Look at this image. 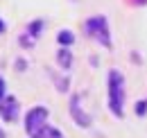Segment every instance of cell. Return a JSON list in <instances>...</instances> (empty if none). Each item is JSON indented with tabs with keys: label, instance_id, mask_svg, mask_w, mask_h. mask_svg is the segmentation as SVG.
Listing matches in <instances>:
<instances>
[{
	"label": "cell",
	"instance_id": "7a4b0ae2",
	"mask_svg": "<svg viewBox=\"0 0 147 138\" xmlns=\"http://www.w3.org/2000/svg\"><path fill=\"white\" fill-rule=\"evenodd\" d=\"M84 30L86 34L95 39L97 43H102L104 48H111V32H109V23L104 16H93L84 23Z\"/></svg>",
	"mask_w": 147,
	"mask_h": 138
},
{
	"label": "cell",
	"instance_id": "52a82bcc",
	"mask_svg": "<svg viewBox=\"0 0 147 138\" xmlns=\"http://www.w3.org/2000/svg\"><path fill=\"white\" fill-rule=\"evenodd\" d=\"M57 41H59L63 48H68V45H73L75 36H73V32H68V30H61V32L57 34Z\"/></svg>",
	"mask_w": 147,
	"mask_h": 138
},
{
	"label": "cell",
	"instance_id": "5b68a950",
	"mask_svg": "<svg viewBox=\"0 0 147 138\" xmlns=\"http://www.w3.org/2000/svg\"><path fill=\"white\" fill-rule=\"evenodd\" d=\"M70 116L75 118V122L79 127H91V118L79 109V95H73L70 97Z\"/></svg>",
	"mask_w": 147,
	"mask_h": 138
},
{
	"label": "cell",
	"instance_id": "277c9868",
	"mask_svg": "<svg viewBox=\"0 0 147 138\" xmlns=\"http://www.w3.org/2000/svg\"><path fill=\"white\" fill-rule=\"evenodd\" d=\"M0 116L7 122H14L18 118V102L14 97H2L0 100Z\"/></svg>",
	"mask_w": 147,
	"mask_h": 138
},
{
	"label": "cell",
	"instance_id": "ba28073f",
	"mask_svg": "<svg viewBox=\"0 0 147 138\" xmlns=\"http://www.w3.org/2000/svg\"><path fill=\"white\" fill-rule=\"evenodd\" d=\"M41 138H63V136H61V131L55 129V127H45L43 134H41Z\"/></svg>",
	"mask_w": 147,
	"mask_h": 138
},
{
	"label": "cell",
	"instance_id": "3957f363",
	"mask_svg": "<svg viewBox=\"0 0 147 138\" xmlns=\"http://www.w3.org/2000/svg\"><path fill=\"white\" fill-rule=\"evenodd\" d=\"M45 127H48V109L45 106H34L25 118V129H27L30 138H41Z\"/></svg>",
	"mask_w": 147,
	"mask_h": 138
},
{
	"label": "cell",
	"instance_id": "8fae6325",
	"mask_svg": "<svg viewBox=\"0 0 147 138\" xmlns=\"http://www.w3.org/2000/svg\"><path fill=\"white\" fill-rule=\"evenodd\" d=\"M2 97H5V79L0 77V100H2Z\"/></svg>",
	"mask_w": 147,
	"mask_h": 138
},
{
	"label": "cell",
	"instance_id": "6da1fadb",
	"mask_svg": "<svg viewBox=\"0 0 147 138\" xmlns=\"http://www.w3.org/2000/svg\"><path fill=\"white\" fill-rule=\"evenodd\" d=\"M122 72L111 70L109 72V106L115 118L125 116V84H122Z\"/></svg>",
	"mask_w": 147,
	"mask_h": 138
},
{
	"label": "cell",
	"instance_id": "4fadbf2b",
	"mask_svg": "<svg viewBox=\"0 0 147 138\" xmlns=\"http://www.w3.org/2000/svg\"><path fill=\"white\" fill-rule=\"evenodd\" d=\"M0 138H5V131H2V129H0Z\"/></svg>",
	"mask_w": 147,
	"mask_h": 138
},
{
	"label": "cell",
	"instance_id": "8992f818",
	"mask_svg": "<svg viewBox=\"0 0 147 138\" xmlns=\"http://www.w3.org/2000/svg\"><path fill=\"white\" fill-rule=\"evenodd\" d=\"M57 61H59V66L66 70L70 68V64H73V54H70V50L68 48H61V50L57 52Z\"/></svg>",
	"mask_w": 147,
	"mask_h": 138
},
{
	"label": "cell",
	"instance_id": "7c38bea8",
	"mask_svg": "<svg viewBox=\"0 0 147 138\" xmlns=\"http://www.w3.org/2000/svg\"><path fill=\"white\" fill-rule=\"evenodd\" d=\"M2 30H5V23H2V20H0V32H2Z\"/></svg>",
	"mask_w": 147,
	"mask_h": 138
},
{
	"label": "cell",
	"instance_id": "30bf717a",
	"mask_svg": "<svg viewBox=\"0 0 147 138\" xmlns=\"http://www.w3.org/2000/svg\"><path fill=\"white\" fill-rule=\"evenodd\" d=\"M145 109H147L145 102H138V104H136V113H138V116H143V113H145Z\"/></svg>",
	"mask_w": 147,
	"mask_h": 138
},
{
	"label": "cell",
	"instance_id": "9c48e42d",
	"mask_svg": "<svg viewBox=\"0 0 147 138\" xmlns=\"http://www.w3.org/2000/svg\"><path fill=\"white\" fill-rule=\"evenodd\" d=\"M41 27H43V20H36V23H32V25L27 27V34H32V36L41 34Z\"/></svg>",
	"mask_w": 147,
	"mask_h": 138
}]
</instances>
